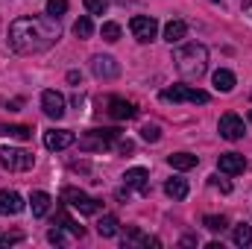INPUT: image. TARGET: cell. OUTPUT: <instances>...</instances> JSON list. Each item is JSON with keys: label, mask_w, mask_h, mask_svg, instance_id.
<instances>
[{"label": "cell", "mask_w": 252, "mask_h": 249, "mask_svg": "<svg viewBox=\"0 0 252 249\" xmlns=\"http://www.w3.org/2000/svg\"><path fill=\"white\" fill-rule=\"evenodd\" d=\"M250 124H252V112H250Z\"/></svg>", "instance_id": "obj_35"}, {"label": "cell", "mask_w": 252, "mask_h": 249, "mask_svg": "<svg viewBox=\"0 0 252 249\" xmlns=\"http://www.w3.org/2000/svg\"><path fill=\"white\" fill-rule=\"evenodd\" d=\"M167 164H170L173 170H193V167L199 164V158L190 156V153H173V156H167Z\"/></svg>", "instance_id": "obj_18"}, {"label": "cell", "mask_w": 252, "mask_h": 249, "mask_svg": "<svg viewBox=\"0 0 252 249\" xmlns=\"http://www.w3.org/2000/svg\"><path fill=\"white\" fill-rule=\"evenodd\" d=\"M173 62H176V70L185 79H199L208 70V50L193 41V44H185L173 53Z\"/></svg>", "instance_id": "obj_2"}, {"label": "cell", "mask_w": 252, "mask_h": 249, "mask_svg": "<svg viewBox=\"0 0 252 249\" xmlns=\"http://www.w3.org/2000/svg\"><path fill=\"white\" fill-rule=\"evenodd\" d=\"M91 73H94L97 79H115V76L121 73V64L115 62L112 56H94V59H91Z\"/></svg>", "instance_id": "obj_9"}, {"label": "cell", "mask_w": 252, "mask_h": 249, "mask_svg": "<svg viewBox=\"0 0 252 249\" xmlns=\"http://www.w3.org/2000/svg\"><path fill=\"white\" fill-rule=\"evenodd\" d=\"M129 30H132V35H135L141 44H147V41L156 38V32H158V21L150 18V15H135V18L129 21Z\"/></svg>", "instance_id": "obj_7"}, {"label": "cell", "mask_w": 252, "mask_h": 249, "mask_svg": "<svg viewBox=\"0 0 252 249\" xmlns=\"http://www.w3.org/2000/svg\"><path fill=\"white\" fill-rule=\"evenodd\" d=\"M59 35H62V27L53 15H27L9 24V47L24 56L53 47Z\"/></svg>", "instance_id": "obj_1"}, {"label": "cell", "mask_w": 252, "mask_h": 249, "mask_svg": "<svg viewBox=\"0 0 252 249\" xmlns=\"http://www.w3.org/2000/svg\"><path fill=\"white\" fill-rule=\"evenodd\" d=\"M0 135H3V138L27 141V138H32V129H30V126H21V124H0Z\"/></svg>", "instance_id": "obj_22"}, {"label": "cell", "mask_w": 252, "mask_h": 249, "mask_svg": "<svg viewBox=\"0 0 252 249\" xmlns=\"http://www.w3.org/2000/svg\"><path fill=\"white\" fill-rule=\"evenodd\" d=\"M0 238H3V235H0Z\"/></svg>", "instance_id": "obj_37"}, {"label": "cell", "mask_w": 252, "mask_h": 249, "mask_svg": "<svg viewBox=\"0 0 252 249\" xmlns=\"http://www.w3.org/2000/svg\"><path fill=\"white\" fill-rule=\"evenodd\" d=\"M82 3H85L88 15H106V9H109V0H82Z\"/></svg>", "instance_id": "obj_29"}, {"label": "cell", "mask_w": 252, "mask_h": 249, "mask_svg": "<svg viewBox=\"0 0 252 249\" xmlns=\"http://www.w3.org/2000/svg\"><path fill=\"white\" fill-rule=\"evenodd\" d=\"M164 193H167L170 199H185V196H188V182H185V179H167V182H164Z\"/></svg>", "instance_id": "obj_24"}, {"label": "cell", "mask_w": 252, "mask_h": 249, "mask_svg": "<svg viewBox=\"0 0 252 249\" xmlns=\"http://www.w3.org/2000/svg\"><path fill=\"white\" fill-rule=\"evenodd\" d=\"M67 12V0H47V15H53V18H59Z\"/></svg>", "instance_id": "obj_31"}, {"label": "cell", "mask_w": 252, "mask_h": 249, "mask_svg": "<svg viewBox=\"0 0 252 249\" xmlns=\"http://www.w3.org/2000/svg\"><path fill=\"white\" fill-rule=\"evenodd\" d=\"M53 226H59V229H64V232H70L73 238H82V235H85V229H82L76 220H70V214H67V211H56Z\"/></svg>", "instance_id": "obj_16"}, {"label": "cell", "mask_w": 252, "mask_h": 249, "mask_svg": "<svg viewBox=\"0 0 252 249\" xmlns=\"http://www.w3.org/2000/svg\"><path fill=\"white\" fill-rule=\"evenodd\" d=\"M50 193H44V190H32V196H30V208H32V214L35 217H44L47 211H50Z\"/></svg>", "instance_id": "obj_17"}, {"label": "cell", "mask_w": 252, "mask_h": 249, "mask_svg": "<svg viewBox=\"0 0 252 249\" xmlns=\"http://www.w3.org/2000/svg\"><path fill=\"white\" fill-rule=\"evenodd\" d=\"M59 196H62L64 205H70V208H73V211H79V214H97V211H100V199L88 196V193H85V190H79V187L64 185Z\"/></svg>", "instance_id": "obj_3"}, {"label": "cell", "mask_w": 252, "mask_h": 249, "mask_svg": "<svg viewBox=\"0 0 252 249\" xmlns=\"http://www.w3.org/2000/svg\"><path fill=\"white\" fill-rule=\"evenodd\" d=\"M141 138L150 141V144H156V141L161 138V132H158V126L156 124H147V126H141Z\"/></svg>", "instance_id": "obj_30"}, {"label": "cell", "mask_w": 252, "mask_h": 249, "mask_svg": "<svg viewBox=\"0 0 252 249\" xmlns=\"http://www.w3.org/2000/svg\"><path fill=\"white\" fill-rule=\"evenodd\" d=\"M147 179H150V173H147L144 167H132V170H126V173H124L126 187H138L144 196L150 193V182H147Z\"/></svg>", "instance_id": "obj_15"}, {"label": "cell", "mask_w": 252, "mask_h": 249, "mask_svg": "<svg viewBox=\"0 0 252 249\" xmlns=\"http://www.w3.org/2000/svg\"><path fill=\"white\" fill-rule=\"evenodd\" d=\"M217 129H220V138H226V141H241V138H244V121H241L235 112L223 115L220 124H217Z\"/></svg>", "instance_id": "obj_8"}, {"label": "cell", "mask_w": 252, "mask_h": 249, "mask_svg": "<svg viewBox=\"0 0 252 249\" xmlns=\"http://www.w3.org/2000/svg\"><path fill=\"white\" fill-rule=\"evenodd\" d=\"M158 97H161V103H208V94L199 91V88H190V85H173V88H164Z\"/></svg>", "instance_id": "obj_6"}, {"label": "cell", "mask_w": 252, "mask_h": 249, "mask_svg": "<svg viewBox=\"0 0 252 249\" xmlns=\"http://www.w3.org/2000/svg\"><path fill=\"white\" fill-rule=\"evenodd\" d=\"M24 196L18 190H0V214L9 217V214H21L24 211Z\"/></svg>", "instance_id": "obj_13"}, {"label": "cell", "mask_w": 252, "mask_h": 249, "mask_svg": "<svg viewBox=\"0 0 252 249\" xmlns=\"http://www.w3.org/2000/svg\"><path fill=\"white\" fill-rule=\"evenodd\" d=\"M185 35H188V24H185V21H167V27H164V41L176 44V41H182Z\"/></svg>", "instance_id": "obj_19"}, {"label": "cell", "mask_w": 252, "mask_h": 249, "mask_svg": "<svg viewBox=\"0 0 252 249\" xmlns=\"http://www.w3.org/2000/svg\"><path fill=\"white\" fill-rule=\"evenodd\" d=\"M232 238H235V244H238V247H252V226H247V223H238Z\"/></svg>", "instance_id": "obj_26"}, {"label": "cell", "mask_w": 252, "mask_h": 249, "mask_svg": "<svg viewBox=\"0 0 252 249\" xmlns=\"http://www.w3.org/2000/svg\"><path fill=\"white\" fill-rule=\"evenodd\" d=\"M211 3H220V0H211Z\"/></svg>", "instance_id": "obj_36"}, {"label": "cell", "mask_w": 252, "mask_h": 249, "mask_svg": "<svg viewBox=\"0 0 252 249\" xmlns=\"http://www.w3.org/2000/svg\"><path fill=\"white\" fill-rule=\"evenodd\" d=\"M0 164L12 173H21V170H30L35 164V156L27 153V150H18V147H3L0 150Z\"/></svg>", "instance_id": "obj_4"}, {"label": "cell", "mask_w": 252, "mask_h": 249, "mask_svg": "<svg viewBox=\"0 0 252 249\" xmlns=\"http://www.w3.org/2000/svg\"><path fill=\"white\" fill-rule=\"evenodd\" d=\"M73 141H76V135L70 129H50V132H44V147L47 150H67Z\"/></svg>", "instance_id": "obj_12"}, {"label": "cell", "mask_w": 252, "mask_h": 249, "mask_svg": "<svg viewBox=\"0 0 252 249\" xmlns=\"http://www.w3.org/2000/svg\"><path fill=\"white\" fill-rule=\"evenodd\" d=\"M41 109H44L47 118L59 121V118L64 115V97L59 94V91H44V94H41Z\"/></svg>", "instance_id": "obj_11"}, {"label": "cell", "mask_w": 252, "mask_h": 249, "mask_svg": "<svg viewBox=\"0 0 252 249\" xmlns=\"http://www.w3.org/2000/svg\"><path fill=\"white\" fill-rule=\"evenodd\" d=\"M91 32H94V24H91V18H88V15H82V18L73 24V35H76V38H88Z\"/></svg>", "instance_id": "obj_27"}, {"label": "cell", "mask_w": 252, "mask_h": 249, "mask_svg": "<svg viewBox=\"0 0 252 249\" xmlns=\"http://www.w3.org/2000/svg\"><path fill=\"white\" fill-rule=\"evenodd\" d=\"M124 244H141V247H161V241L158 238H150V235H144L141 229H126V238H124Z\"/></svg>", "instance_id": "obj_21"}, {"label": "cell", "mask_w": 252, "mask_h": 249, "mask_svg": "<svg viewBox=\"0 0 252 249\" xmlns=\"http://www.w3.org/2000/svg\"><path fill=\"white\" fill-rule=\"evenodd\" d=\"M211 82H214V88H217V91L229 94V91L235 88V73H232V70H226V67H220V70H214Z\"/></svg>", "instance_id": "obj_20"}, {"label": "cell", "mask_w": 252, "mask_h": 249, "mask_svg": "<svg viewBox=\"0 0 252 249\" xmlns=\"http://www.w3.org/2000/svg\"><path fill=\"white\" fill-rule=\"evenodd\" d=\"M211 187H220L223 193H232V182L220 179V173H214V176H211Z\"/></svg>", "instance_id": "obj_32"}, {"label": "cell", "mask_w": 252, "mask_h": 249, "mask_svg": "<svg viewBox=\"0 0 252 249\" xmlns=\"http://www.w3.org/2000/svg\"><path fill=\"white\" fill-rule=\"evenodd\" d=\"M100 35L106 38V41H121V24H115V21H106L103 27H100Z\"/></svg>", "instance_id": "obj_28"}, {"label": "cell", "mask_w": 252, "mask_h": 249, "mask_svg": "<svg viewBox=\"0 0 252 249\" xmlns=\"http://www.w3.org/2000/svg\"><path fill=\"white\" fill-rule=\"evenodd\" d=\"M217 167H220V173H226V176H238V173L247 170V158H244L241 153H223V156L217 158Z\"/></svg>", "instance_id": "obj_10"}, {"label": "cell", "mask_w": 252, "mask_h": 249, "mask_svg": "<svg viewBox=\"0 0 252 249\" xmlns=\"http://www.w3.org/2000/svg\"><path fill=\"white\" fill-rule=\"evenodd\" d=\"M202 226H205L208 232H223V229L229 226V220H226L223 214H205V217H202Z\"/></svg>", "instance_id": "obj_25"}, {"label": "cell", "mask_w": 252, "mask_h": 249, "mask_svg": "<svg viewBox=\"0 0 252 249\" xmlns=\"http://www.w3.org/2000/svg\"><path fill=\"white\" fill-rule=\"evenodd\" d=\"M67 82H73V85H76V82H82V73H76V70H70V73H67Z\"/></svg>", "instance_id": "obj_34"}, {"label": "cell", "mask_w": 252, "mask_h": 249, "mask_svg": "<svg viewBox=\"0 0 252 249\" xmlns=\"http://www.w3.org/2000/svg\"><path fill=\"white\" fill-rule=\"evenodd\" d=\"M118 138H121V129H91V132L82 135L79 147H82V150H97V153H103V150H109Z\"/></svg>", "instance_id": "obj_5"}, {"label": "cell", "mask_w": 252, "mask_h": 249, "mask_svg": "<svg viewBox=\"0 0 252 249\" xmlns=\"http://www.w3.org/2000/svg\"><path fill=\"white\" fill-rule=\"evenodd\" d=\"M118 150H121V153H132V150H135V144H132V141H121V144H118Z\"/></svg>", "instance_id": "obj_33"}, {"label": "cell", "mask_w": 252, "mask_h": 249, "mask_svg": "<svg viewBox=\"0 0 252 249\" xmlns=\"http://www.w3.org/2000/svg\"><path fill=\"white\" fill-rule=\"evenodd\" d=\"M118 217L115 214H103L100 217V223H97V232H100V238H115L118 235Z\"/></svg>", "instance_id": "obj_23"}, {"label": "cell", "mask_w": 252, "mask_h": 249, "mask_svg": "<svg viewBox=\"0 0 252 249\" xmlns=\"http://www.w3.org/2000/svg\"><path fill=\"white\" fill-rule=\"evenodd\" d=\"M109 115L115 121H132L138 115V109L129 100H124V97H109Z\"/></svg>", "instance_id": "obj_14"}]
</instances>
